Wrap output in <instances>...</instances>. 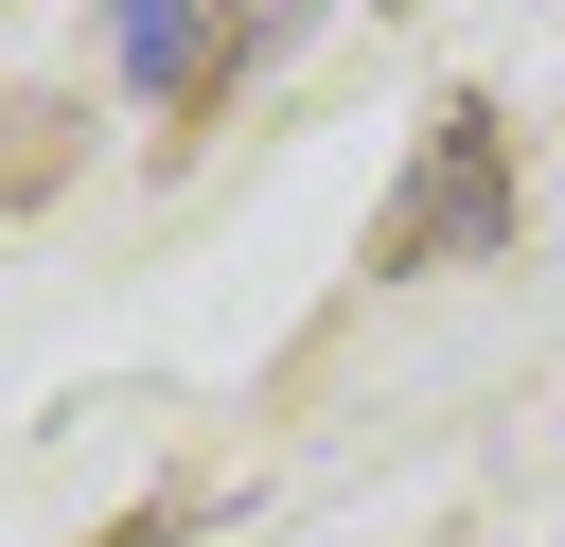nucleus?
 <instances>
[]
</instances>
